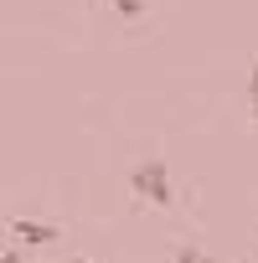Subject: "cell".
I'll use <instances>...</instances> for the list:
<instances>
[{
  "mask_svg": "<svg viewBox=\"0 0 258 263\" xmlns=\"http://www.w3.org/2000/svg\"><path fill=\"white\" fill-rule=\"evenodd\" d=\"M129 186H135V196H140V201H150V206H171V201H176L165 160H140L135 171H129Z\"/></svg>",
  "mask_w": 258,
  "mask_h": 263,
  "instance_id": "obj_1",
  "label": "cell"
},
{
  "mask_svg": "<svg viewBox=\"0 0 258 263\" xmlns=\"http://www.w3.org/2000/svg\"><path fill=\"white\" fill-rule=\"evenodd\" d=\"M11 237H16V242H31V248H42V242H57L62 232H57L52 222H31V217H21V222L11 227Z\"/></svg>",
  "mask_w": 258,
  "mask_h": 263,
  "instance_id": "obj_2",
  "label": "cell"
},
{
  "mask_svg": "<svg viewBox=\"0 0 258 263\" xmlns=\"http://www.w3.org/2000/svg\"><path fill=\"white\" fill-rule=\"evenodd\" d=\"M176 263H217V258L201 253V248H191V242H181V248H176Z\"/></svg>",
  "mask_w": 258,
  "mask_h": 263,
  "instance_id": "obj_3",
  "label": "cell"
},
{
  "mask_svg": "<svg viewBox=\"0 0 258 263\" xmlns=\"http://www.w3.org/2000/svg\"><path fill=\"white\" fill-rule=\"evenodd\" d=\"M114 11H119V16H129V21H135V16L145 11V0H114Z\"/></svg>",
  "mask_w": 258,
  "mask_h": 263,
  "instance_id": "obj_4",
  "label": "cell"
},
{
  "mask_svg": "<svg viewBox=\"0 0 258 263\" xmlns=\"http://www.w3.org/2000/svg\"><path fill=\"white\" fill-rule=\"evenodd\" d=\"M248 103H253V119H258V57H253V72H248Z\"/></svg>",
  "mask_w": 258,
  "mask_h": 263,
  "instance_id": "obj_5",
  "label": "cell"
},
{
  "mask_svg": "<svg viewBox=\"0 0 258 263\" xmlns=\"http://www.w3.org/2000/svg\"><path fill=\"white\" fill-rule=\"evenodd\" d=\"M0 263H21V248H6V253H0Z\"/></svg>",
  "mask_w": 258,
  "mask_h": 263,
  "instance_id": "obj_6",
  "label": "cell"
}]
</instances>
